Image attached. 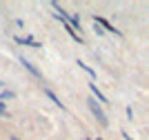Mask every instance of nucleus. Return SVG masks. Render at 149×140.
<instances>
[{
  "mask_svg": "<svg viewBox=\"0 0 149 140\" xmlns=\"http://www.w3.org/2000/svg\"><path fill=\"white\" fill-rule=\"evenodd\" d=\"M82 140H93V138H82ZM96 140H102V138H96Z\"/></svg>",
  "mask_w": 149,
  "mask_h": 140,
  "instance_id": "obj_14",
  "label": "nucleus"
},
{
  "mask_svg": "<svg viewBox=\"0 0 149 140\" xmlns=\"http://www.w3.org/2000/svg\"><path fill=\"white\" fill-rule=\"evenodd\" d=\"M120 136H123V138H125V140H134V138H131V136H129V134H127V131H125V129H123V131H120Z\"/></svg>",
  "mask_w": 149,
  "mask_h": 140,
  "instance_id": "obj_11",
  "label": "nucleus"
},
{
  "mask_svg": "<svg viewBox=\"0 0 149 140\" xmlns=\"http://www.w3.org/2000/svg\"><path fill=\"white\" fill-rule=\"evenodd\" d=\"M9 138H11V140H22V138H18V136H9Z\"/></svg>",
  "mask_w": 149,
  "mask_h": 140,
  "instance_id": "obj_13",
  "label": "nucleus"
},
{
  "mask_svg": "<svg viewBox=\"0 0 149 140\" xmlns=\"http://www.w3.org/2000/svg\"><path fill=\"white\" fill-rule=\"evenodd\" d=\"M87 107H89V111H91V116L96 118V120H98L100 125H102V127H109V118H107L105 109H102V107H100V104L96 102V100H93L91 96L87 98Z\"/></svg>",
  "mask_w": 149,
  "mask_h": 140,
  "instance_id": "obj_1",
  "label": "nucleus"
},
{
  "mask_svg": "<svg viewBox=\"0 0 149 140\" xmlns=\"http://www.w3.org/2000/svg\"><path fill=\"white\" fill-rule=\"evenodd\" d=\"M42 93H45V96H47V98H49V100H51V102H54V104H56V107H60V111H65V109H67V107H65V102H62L60 98H58L56 93L51 91L49 87H42Z\"/></svg>",
  "mask_w": 149,
  "mask_h": 140,
  "instance_id": "obj_6",
  "label": "nucleus"
},
{
  "mask_svg": "<svg viewBox=\"0 0 149 140\" xmlns=\"http://www.w3.org/2000/svg\"><path fill=\"white\" fill-rule=\"evenodd\" d=\"M0 89H7V82H5V80H0Z\"/></svg>",
  "mask_w": 149,
  "mask_h": 140,
  "instance_id": "obj_12",
  "label": "nucleus"
},
{
  "mask_svg": "<svg viewBox=\"0 0 149 140\" xmlns=\"http://www.w3.org/2000/svg\"><path fill=\"white\" fill-rule=\"evenodd\" d=\"M18 62H20V65H22V67H25L27 71L31 73V76H33V78H38V80H42V71H40V69H38L36 65H31V60H27L25 56H18Z\"/></svg>",
  "mask_w": 149,
  "mask_h": 140,
  "instance_id": "obj_3",
  "label": "nucleus"
},
{
  "mask_svg": "<svg viewBox=\"0 0 149 140\" xmlns=\"http://www.w3.org/2000/svg\"><path fill=\"white\" fill-rule=\"evenodd\" d=\"M89 85V91H91V98L93 100H96V102L100 104V107H102V104H109V100H107V96L102 91H100L98 87H96V82H87Z\"/></svg>",
  "mask_w": 149,
  "mask_h": 140,
  "instance_id": "obj_5",
  "label": "nucleus"
},
{
  "mask_svg": "<svg viewBox=\"0 0 149 140\" xmlns=\"http://www.w3.org/2000/svg\"><path fill=\"white\" fill-rule=\"evenodd\" d=\"M93 22L98 24V27H100L102 31H109V33H113V36L123 38V31H120V29H116V27H113V24L109 22V20H105L102 16H93Z\"/></svg>",
  "mask_w": 149,
  "mask_h": 140,
  "instance_id": "obj_2",
  "label": "nucleus"
},
{
  "mask_svg": "<svg viewBox=\"0 0 149 140\" xmlns=\"http://www.w3.org/2000/svg\"><path fill=\"white\" fill-rule=\"evenodd\" d=\"M127 120H134V109H131V104H127Z\"/></svg>",
  "mask_w": 149,
  "mask_h": 140,
  "instance_id": "obj_9",
  "label": "nucleus"
},
{
  "mask_svg": "<svg viewBox=\"0 0 149 140\" xmlns=\"http://www.w3.org/2000/svg\"><path fill=\"white\" fill-rule=\"evenodd\" d=\"M16 98V91H11V89H2L0 91V104H5L7 100H13Z\"/></svg>",
  "mask_w": 149,
  "mask_h": 140,
  "instance_id": "obj_7",
  "label": "nucleus"
},
{
  "mask_svg": "<svg viewBox=\"0 0 149 140\" xmlns=\"http://www.w3.org/2000/svg\"><path fill=\"white\" fill-rule=\"evenodd\" d=\"M93 31H96V36H102V33H105V31L100 29V27H98V24H96V22H93Z\"/></svg>",
  "mask_w": 149,
  "mask_h": 140,
  "instance_id": "obj_10",
  "label": "nucleus"
},
{
  "mask_svg": "<svg viewBox=\"0 0 149 140\" xmlns=\"http://www.w3.org/2000/svg\"><path fill=\"white\" fill-rule=\"evenodd\" d=\"M78 67H80V69H82V71H85V73H89V76H91V78H96V71H93V69L89 67L87 62H82V60H78Z\"/></svg>",
  "mask_w": 149,
  "mask_h": 140,
  "instance_id": "obj_8",
  "label": "nucleus"
},
{
  "mask_svg": "<svg viewBox=\"0 0 149 140\" xmlns=\"http://www.w3.org/2000/svg\"><path fill=\"white\" fill-rule=\"evenodd\" d=\"M13 42L20 45V47H33V49H40V47H42V42L33 40L31 36H13Z\"/></svg>",
  "mask_w": 149,
  "mask_h": 140,
  "instance_id": "obj_4",
  "label": "nucleus"
}]
</instances>
